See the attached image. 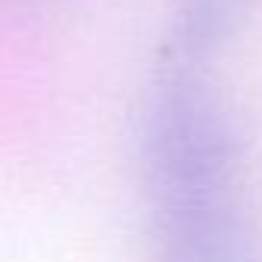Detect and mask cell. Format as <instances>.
Listing matches in <instances>:
<instances>
[{
	"label": "cell",
	"mask_w": 262,
	"mask_h": 262,
	"mask_svg": "<svg viewBox=\"0 0 262 262\" xmlns=\"http://www.w3.org/2000/svg\"><path fill=\"white\" fill-rule=\"evenodd\" d=\"M247 0H185V34L188 40H210L222 34Z\"/></svg>",
	"instance_id": "7a4b0ae2"
},
{
	"label": "cell",
	"mask_w": 262,
	"mask_h": 262,
	"mask_svg": "<svg viewBox=\"0 0 262 262\" xmlns=\"http://www.w3.org/2000/svg\"><path fill=\"white\" fill-rule=\"evenodd\" d=\"M142 173L158 262H262L244 151L216 90L170 65L145 111Z\"/></svg>",
	"instance_id": "6da1fadb"
}]
</instances>
